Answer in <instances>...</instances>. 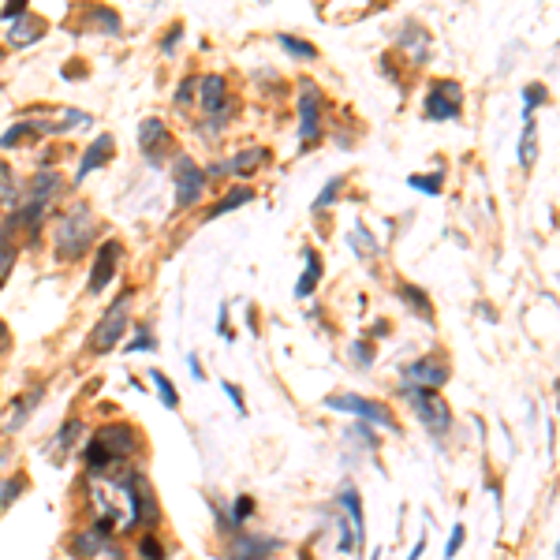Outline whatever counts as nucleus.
<instances>
[{
	"label": "nucleus",
	"mask_w": 560,
	"mask_h": 560,
	"mask_svg": "<svg viewBox=\"0 0 560 560\" xmlns=\"http://www.w3.org/2000/svg\"><path fill=\"white\" fill-rule=\"evenodd\" d=\"M299 135H303V142H314L322 135V94H318V86H303V94H299Z\"/></svg>",
	"instance_id": "obj_9"
},
{
	"label": "nucleus",
	"mask_w": 560,
	"mask_h": 560,
	"mask_svg": "<svg viewBox=\"0 0 560 560\" xmlns=\"http://www.w3.org/2000/svg\"><path fill=\"white\" fill-rule=\"evenodd\" d=\"M195 79H187V83L180 86V90H176V105H187V101H191V94H195Z\"/></svg>",
	"instance_id": "obj_36"
},
{
	"label": "nucleus",
	"mask_w": 560,
	"mask_h": 560,
	"mask_svg": "<svg viewBox=\"0 0 560 560\" xmlns=\"http://www.w3.org/2000/svg\"><path fill=\"white\" fill-rule=\"evenodd\" d=\"M266 157H269V154L262 150V146H254V150H243V154L232 157V161L224 165V172H236V176H247V172H258Z\"/></svg>",
	"instance_id": "obj_15"
},
{
	"label": "nucleus",
	"mask_w": 560,
	"mask_h": 560,
	"mask_svg": "<svg viewBox=\"0 0 560 560\" xmlns=\"http://www.w3.org/2000/svg\"><path fill=\"white\" fill-rule=\"evenodd\" d=\"M351 247H363L366 258H370V254L378 251V243H374V239L366 236V228H355V232H351Z\"/></svg>",
	"instance_id": "obj_30"
},
{
	"label": "nucleus",
	"mask_w": 560,
	"mask_h": 560,
	"mask_svg": "<svg viewBox=\"0 0 560 560\" xmlns=\"http://www.w3.org/2000/svg\"><path fill=\"white\" fill-rule=\"evenodd\" d=\"M254 198V191H247V187H239V191H232L228 198H221L217 206L210 210V217H224V213H232V210H239V206H247Z\"/></svg>",
	"instance_id": "obj_20"
},
{
	"label": "nucleus",
	"mask_w": 560,
	"mask_h": 560,
	"mask_svg": "<svg viewBox=\"0 0 560 560\" xmlns=\"http://www.w3.org/2000/svg\"><path fill=\"white\" fill-rule=\"evenodd\" d=\"M90 239H94V213L86 202H75L60 221H56V258L64 262H79L90 251Z\"/></svg>",
	"instance_id": "obj_2"
},
{
	"label": "nucleus",
	"mask_w": 560,
	"mask_h": 560,
	"mask_svg": "<svg viewBox=\"0 0 560 560\" xmlns=\"http://www.w3.org/2000/svg\"><path fill=\"white\" fill-rule=\"evenodd\" d=\"M198 105L210 116H228V83L221 75H202L198 79Z\"/></svg>",
	"instance_id": "obj_11"
},
{
	"label": "nucleus",
	"mask_w": 560,
	"mask_h": 560,
	"mask_svg": "<svg viewBox=\"0 0 560 560\" xmlns=\"http://www.w3.org/2000/svg\"><path fill=\"white\" fill-rule=\"evenodd\" d=\"M23 8H27V0H8V4L0 8V15H4V19H23Z\"/></svg>",
	"instance_id": "obj_34"
},
{
	"label": "nucleus",
	"mask_w": 560,
	"mask_h": 560,
	"mask_svg": "<svg viewBox=\"0 0 560 560\" xmlns=\"http://www.w3.org/2000/svg\"><path fill=\"white\" fill-rule=\"evenodd\" d=\"M109 157H112V139L109 135H98V139L90 142V150L83 154V165H79V176H75V180H86L90 172H98Z\"/></svg>",
	"instance_id": "obj_14"
},
{
	"label": "nucleus",
	"mask_w": 560,
	"mask_h": 560,
	"mask_svg": "<svg viewBox=\"0 0 560 560\" xmlns=\"http://www.w3.org/2000/svg\"><path fill=\"white\" fill-rule=\"evenodd\" d=\"M34 131H38V124H15L12 131L0 139V146H4V150H12V146H19V142L34 139Z\"/></svg>",
	"instance_id": "obj_23"
},
{
	"label": "nucleus",
	"mask_w": 560,
	"mask_h": 560,
	"mask_svg": "<svg viewBox=\"0 0 560 560\" xmlns=\"http://www.w3.org/2000/svg\"><path fill=\"white\" fill-rule=\"evenodd\" d=\"M463 112V90L460 83H434V90L426 94V116L430 120H456Z\"/></svg>",
	"instance_id": "obj_6"
},
{
	"label": "nucleus",
	"mask_w": 560,
	"mask_h": 560,
	"mask_svg": "<svg viewBox=\"0 0 560 560\" xmlns=\"http://www.w3.org/2000/svg\"><path fill=\"white\" fill-rule=\"evenodd\" d=\"M351 355H355L359 363H370V359H374V351L366 348V344H355V348H351Z\"/></svg>",
	"instance_id": "obj_39"
},
{
	"label": "nucleus",
	"mask_w": 560,
	"mask_h": 560,
	"mask_svg": "<svg viewBox=\"0 0 560 560\" xmlns=\"http://www.w3.org/2000/svg\"><path fill=\"white\" fill-rule=\"evenodd\" d=\"M519 161H523V168H534V124L523 127V146H519Z\"/></svg>",
	"instance_id": "obj_27"
},
{
	"label": "nucleus",
	"mask_w": 560,
	"mask_h": 560,
	"mask_svg": "<svg viewBox=\"0 0 560 560\" xmlns=\"http://www.w3.org/2000/svg\"><path fill=\"white\" fill-rule=\"evenodd\" d=\"M340 183H344V180H340V176H336V180H333V183H329V187H325V195H322V198H318V202H314V206H318V210H322L325 202H329V198H333V195H336V187H340Z\"/></svg>",
	"instance_id": "obj_38"
},
{
	"label": "nucleus",
	"mask_w": 560,
	"mask_h": 560,
	"mask_svg": "<svg viewBox=\"0 0 560 560\" xmlns=\"http://www.w3.org/2000/svg\"><path fill=\"white\" fill-rule=\"evenodd\" d=\"M318 277H322V262H318V254L314 251H307V273H303L299 284H295V295H299V299H307V295L318 288Z\"/></svg>",
	"instance_id": "obj_18"
},
{
	"label": "nucleus",
	"mask_w": 560,
	"mask_h": 560,
	"mask_svg": "<svg viewBox=\"0 0 560 560\" xmlns=\"http://www.w3.org/2000/svg\"><path fill=\"white\" fill-rule=\"evenodd\" d=\"M4 348H8V325L0 322V355H4Z\"/></svg>",
	"instance_id": "obj_40"
},
{
	"label": "nucleus",
	"mask_w": 560,
	"mask_h": 560,
	"mask_svg": "<svg viewBox=\"0 0 560 560\" xmlns=\"http://www.w3.org/2000/svg\"><path fill=\"white\" fill-rule=\"evenodd\" d=\"M38 400H42V389H34L30 396H23V404H19V411H15V419H12V430H19V426H23V419H27L30 411L38 407Z\"/></svg>",
	"instance_id": "obj_26"
},
{
	"label": "nucleus",
	"mask_w": 560,
	"mask_h": 560,
	"mask_svg": "<svg viewBox=\"0 0 560 560\" xmlns=\"http://www.w3.org/2000/svg\"><path fill=\"white\" fill-rule=\"evenodd\" d=\"M277 42L284 45V49H288L292 56H303V60H314V56H318V53H314V45L299 42V38H292V34H280Z\"/></svg>",
	"instance_id": "obj_24"
},
{
	"label": "nucleus",
	"mask_w": 560,
	"mask_h": 560,
	"mask_svg": "<svg viewBox=\"0 0 560 560\" xmlns=\"http://www.w3.org/2000/svg\"><path fill=\"white\" fill-rule=\"evenodd\" d=\"M400 295H404L407 303H411V307L419 310L422 318H426V322H430V318H434V310H430V299H426V295L419 292V288H411V284H404V288H400Z\"/></svg>",
	"instance_id": "obj_22"
},
{
	"label": "nucleus",
	"mask_w": 560,
	"mask_h": 560,
	"mask_svg": "<svg viewBox=\"0 0 560 560\" xmlns=\"http://www.w3.org/2000/svg\"><path fill=\"white\" fill-rule=\"evenodd\" d=\"M411 187H419L426 195H437L441 191V172H434V176H411Z\"/></svg>",
	"instance_id": "obj_29"
},
{
	"label": "nucleus",
	"mask_w": 560,
	"mask_h": 560,
	"mask_svg": "<svg viewBox=\"0 0 560 560\" xmlns=\"http://www.w3.org/2000/svg\"><path fill=\"white\" fill-rule=\"evenodd\" d=\"M404 381H407V389H441L448 381V363H441V359H419V363H411L404 370Z\"/></svg>",
	"instance_id": "obj_8"
},
{
	"label": "nucleus",
	"mask_w": 560,
	"mask_h": 560,
	"mask_svg": "<svg viewBox=\"0 0 560 560\" xmlns=\"http://www.w3.org/2000/svg\"><path fill=\"white\" fill-rule=\"evenodd\" d=\"M542 98H546V90H542V86H527V105H523V112L531 116V109L534 105H542Z\"/></svg>",
	"instance_id": "obj_35"
},
{
	"label": "nucleus",
	"mask_w": 560,
	"mask_h": 560,
	"mask_svg": "<svg viewBox=\"0 0 560 560\" xmlns=\"http://www.w3.org/2000/svg\"><path fill=\"white\" fill-rule=\"evenodd\" d=\"M135 452H139V437H135L131 426H101L86 445V467L94 475H105L109 467L131 460Z\"/></svg>",
	"instance_id": "obj_1"
},
{
	"label": "nucleus",
	"mask_w": 560,
	"mask_h": 560,
	"mask_svg": "<svg viewBox=\"0 0 560 560\" xmlns=\"http://www.w3.org/2000/svg\"><path fill=\"white\" fill-rule=\"evenodd\" d=\"M139 146H142V154L150 157V161H157L161 157V150L168 146V131L161 120H146L139 131Z\"/></svg>",
	"instance_id": "obj_13"
},
{
	"label": "nucleus",
	"mask_w": 560,
	"mask_h": 560,
	"mask_svg": "<svg viewBox=\"0 0 560 560\" xmlns=\"http://www.w3.org/2000/svg\"><path fill=\"white\" fill-rule=\"evenodd\" d=\"M127 314H131V295L124 292L109 310H105V318L94 325V333H90V348L98 351V355L101 351L116 348V344H120V336H124V329H127Z\"/></svg>",
	"instance_id": "obj_4"
},
{
	"label": "nucleus",
	"mask_w": 560,
	"mask_h": 560,
	"mask_svg": "<svg viewBox=\"0 0 560 560\" xmlns=\"http://www.w3.org/2000/svg\"><path fill=\"white\" fill-rule=\"evenodd\" d=\"M251 512H254V501H251V497H239L236 508H232V516H236L232 523L239 527V523H243V516H251Z\"/></svg>",
	"instance_id": "obj_33"
},
{
	"label": "nucleus",
	"mask_w": 560,
	"mask_h": 560,
	"mask_svg": "<svg viewBox=\"0 0 560 560\" xmlns=\"http://www.w3.org/2000/svg\"><path fill=\"white\" fill-rule=\"evenodd\" d=\"M150 378H154L157 392H161V404H165L168 411H176V407H180V396H176V389H172V381H168L161 370H150Z\"/></svg>",
	"instance_id": "obj_21"
},
{
	"label": "nucleus",
	"mask_w": 560,
	"mask_h": 560,
	"mask_svg": "<svg viewBox=\"0 0 560 560\" xmlns=\"http://www.w3.org/2000/svg\"><path fill=\"white\" fill-rule=\"evenodd\" d=\"M325 404L333 407V411H351V415H359V419H366V422H378V426H396L392 422V415H389V407H381V404H374V400H366V396H329Z\"/></svg>",
	"instance_id": "obj_7"
},
{
	"label": "nucleus",
	"mask_w": 560,
	"mask_h": 560,
	"mask_svg": "<svg viewBox=\"0 0 560 560\" xmlns=\"http://www.w3.org/2000/svg\"><path fill=\"white\" fill-rule=\"evenodd\" d=\"M116 269H120V243H105L98 254H94V266H90V295H101L109 288V280L116 277Z\"/></svg>",
	"instance_id": "obj_10"
},
{
	"label": "nucleus",
	"mask_w": 560,
	"mask_h": 560,
	"mask_svg": "<svg viewBox=\"0 0 560 560\" xmlns=\"http://www.w3.org/2000/svg\"><path fill=\"white\" fill-rule=\"evenodd\" d=\"M157 348V340L150 333H146V329H142L139 336H135V340H131V344H127V351H154Z\"/></svg>",
	"instance_id": "obj_31"
},
{
	"label": "nucleus",
	"mask_w": 560,
	"mask_h": 560,
	"mask_svg": "<svg viewBox=\"0 0 560 560\" xmlns=\"http://www.w3.org/2000/svg\"><path fill=\"white\" fill-rule=\"evenodd\" d=\"M172 176H176V206H180V210L195 206L198 198L206 195V183H210V176H206V172H202L191 157H180L176 168H172Z\"/></svg>",
	"instance_id": "obj_5"
},
{
	"label": "nucleus",
	"mask_w": 560,
	"mask_h": 560,
	"mask_svg": "<svg viewBox=\"0 0 560 560\" xmlns=\"http://www.w3.org/2000/svg\"><path fill=\"white\" fill-rule=\"evenodd\" d=\"M42 34H45L42 19H34V23H30V19H15V27H12V34H8V42H12V45H34L38 38H42Z\"/></svg>",
	"instance_id": "obj_16"
},
{
	"label": "nucleus",
	"mask_w": 560,
	"mask_h": 560,
	"mask_svg": "<svg viewBox=\"0 0 560 560\" xmlns=\"http://www.w3.org/2000/svg\"><path fill=\"white\" fill-rule=\"evenodd\" d=\"M340 504L348 508L351 527H355V534H359V546H363V538H366V523H363V501H359V493L351 490V486H344V493H340Z\"/></svg>",
	"instance_id": "obj_17"
},
{
	"label": "nucleus",
	"mask_w": 560,
	"mask_h": 560,
	"mask_svg": "<svg viewBox=\"0 0 560 560\" xmlns=\"http://www.w3.org/2000/svg\"><path fill=\"white\" fill-rule=\"evenodd\" d=\"M463 538H467V531H463V523H456V527H452V542H448L445 557H456V553H460Z\"/></svg>",
	"instance_id": "obj_32"
},
{
	"label": "nucleus",
	"mask_w": 560,
	"mask_h": 560,
	"mask_svg": "<svg viewBox=\"0 0 560 560\" xmlns=\"http://www.w3.org/2000/svg\"><path fill=\"white\" fill-rule=\"evenodd\" d=\"M273 553H277V542L258 534H236V542L228 546V560H269Z\"/></svg>",
	"instance_id": "obj_12"
},
{
	"label": "nucleus",
	"mask_w": 560,
	"mask_h": 560,
	"mask_svg": "<svg viewBox=\"0 0 560 560\" xmlns=\"http://www.w3.org/2000/svg\"><path fill=\"white\" fill-rule=\"evenodd\" d=\"M12 266H15V243H12V221H8L0 228V284L8 280Z\"/></svg>",
	"instance_id": "obj_19"
},
{
	"label": "nucleus",
	"mask_w": 560,
	"mask_h": 560,
	"mask_svg": "<svg viewBox=\"0 0 560 560\" xmlns=\"http://www.w3.org/2000/svg\"><path fill=\"white\" fill-rule=\"evenodd\" d=\"M23 486H27V475H15L12 482H4V497H0V508H8V504L23 493Z\"/></svg>",
	"instance_id": "obj_28"
},
{
	"label": "nucleus",
	"mask_w": 560,
	"mask_h": 560,
	"mask_svg": "<svg viewBox=\"0 0 560 560\" xmlns=\"http://www.w3.org/2000/svg\"><path fill=\"white\" fill-rule=\"evenodd\" d=\"M139 557L142 560H165V549H161V542H157L154 534H142L139 538Z\"/></svg>",
	"instance_id": "obj_25"
},
{
	"label": "nucleus",
	"mask_w": 560,
	"mask_h": 560,
	"mask_svg": "<svg viewBox=\"0 0 560 560\" xmlns=\"http://www.w3.org/2000/svg\"><path fill=\"white\" fill-rule=\"evenodd\" d=\"M411 396V411H415V419L430 430L434 437L448 434L452 430V411H448V400H441L434 389H407Z\"/></svg>",
	"instance_id": "obj_3"
},
{
	"label": "nucleus",
	"mask_w": 560,
	"mask_h": 560,
	"mask_svg": "<svg viewBox=\"0 0 560 560\" xmlns=\"http://www.w3.org/2000/svg\"><path fill=\"white\" fill-rule=\"evenodd\" d=\"M224 392H228V396H232V404L239 407V415H243V411H247V407H243V396H239V389L236 385H232V381H224Z\"/></svg>",
	"instance_id": "obj_37"
}]
</instances>
